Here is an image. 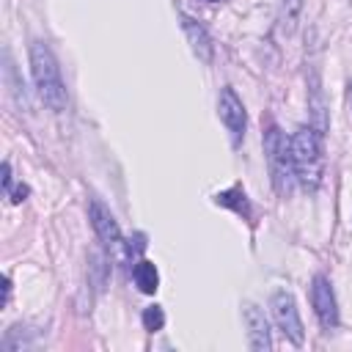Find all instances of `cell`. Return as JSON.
<instances>
[{"mask_svg":"<svg viewBox=\"0 0 352 352\" xmlns=\"http://www.w3.org/2000/svg\"><path fill=\"white\" fill-rule=\"evenodd\" d=\"M30 69H33V80H36L41 102L55 113L63 110L66 107V85L60 77V66L44 41L30 44Z\"/></svg>","mask_w":352,"mask_h":352,"instance_id":"cell-1","label":"cell"},{"mask_svg":"<svg viewBox=\"0 0 352 352\" xmlns=\"http://www.w3.org/2000/svg\"><path fill=\"white\" fill-rule=\"evenodd\" d=\"M292 160H294L297 182L308 192H314L322 184V176H324V157H322L319 135L311 126H300L292 135Z\"/></svg>","mask_w":352,"mask_h":352,"instance_id":"cell-2","label":"cell"},{"mask_svg":"<svg viewBox=\"0 0 352 352\" xmlns=\"http://www.w3.org/2000/svg\"><path fill=\"white\" fill-rule=\"evenodd\" d=\"M264 151H267V165L272 176V187L278 195H292L297 173H294V160H292V140L272 124L264 132Z\"/></svg>","mask_w":352,"mask_h":352,"instance_id":"cell-3","label":"cell"},{"mask_svg":"<svg viewBox=\"0 0 352 352\" xmlns=\"http://www.w3.org/2000/svg\"><path fill=\"white\" fill-rule=\"evenodd\" d=\"M272 314H275V322L278 327L283 330V336L292 341V344H302V322H300V314H297V305H294V297L289 292H275L272 294Z\"/></svg>","mask_w":352,"mask_h":352,"instance_id":"cell-4","label":"cell"},{"mask_svg":"<svg viewBox=\"0 0 352 352\" xmlns=\"http://www.w3.org/2000/svg\"><path fill=\"white\" fill-rule=\"evenodd\" d=\"M311 305H314V314L319 319V324L324 330H333L338 324V308H336V297H333V289H330V280L324 275H316L314 283H311Z\"/></svg>","mask_w":352,"mask_h":352,"instance_id":"cell-5","label":"cell"},{"mask_svg":"<svg viewBox=\"0 0 352 352\" xmlns=\"http://www.w3.org/2000/svg\"><path fill=\"white\" fill-rule=\"evenodd\" d=\"M217 110H220V118H223V124L228 126V132H231V140L234 143H239L242 140V135H245V107H242V102H239V96L234 94V88H223L220 91V102H217Z\"/></svg>","mask_w":352,"mask_h":352,"instance_id":"cell-6","label":"cell"},{"mask_svg":"<svg viewBox=\"0 0 352 352\" xmlns=\"http://www.w3.org/2000/svg\"><path fill=\"white\" fill-rule=\"evenodd\" d=\"M88 214H91V226L94 231L99 234V239L110 248V250H121V231H118V223L113 220V214L102 206V201H91L88 206Z\"/></svg>","mask_w":352,"mask_h":352,"instance_id":"cell-7","label":"cell"},{"mask_svg":"<svg viewBox=\"0 0 352 352\" xmlns=\"http://www.w3.org/2000/svg\"><path fill=\"white\" fill-rule=\"evenodd\" d=\"M245 324H248V346L256 349V352H264L272 346V338H270V324L264 319V314L256 308V305H245Z\"/></svg>","mask_w":352,"mask_h":352,"instance_id":"cell-8","label":"cell"},{"mask_svg":"<svg viewBox=\"0 0 352 352\" xmlns=\"http://www.w3.org/2000/svg\"><path fill=\"white\" fill-rule=\"evenodd\" d=\"M182 28H184V33H187V38H190V44H192V52H195L204 63H209V60H212V38L206 36V30H204L195 19H190L187 14H182Z\"/></svg>","mask_w":352,"mask_h":352,"instance_id":"cell-9","label":"cell"},{"mask_svg":"<svg viewBox=\"0 0 352 352\" xmlns=\"http://www.w3.org/2000/svg\"><path fill=\"white\" fill-rule=\"evenodd\" d=\"M132 278H135V286H138L143 294H154L157 286H160V272H157V267H154L151 261H146V258H140V261L135 264Z\"/></svg>","mask_w":352,"mask_h":352,"instance_id":"cell-10","label":"cell"},{"mask_svg":"<svg viewBox=\"0 0 352 352\" xmlns=\"http://www.w3.org/2000/svg\"><path fill=\"white\" fill-rule=\"evenodd\" d=\"M214 204L228 206V209H234V212L242 214V217H250V206H248V198H245V190H242V187H231V190H226V192H217V195H214Z\"/></svg>","mask_w":352,"mask_h":352,"instance_id":"cell-11","label":"cell"},{"mask_svg":"<svg viewBox=\"0 0 352 352\" xmlns=\"http://www.w3.org/2000/svg\"><path fill=\"white\" fill-rule=\"evenodd\" d=\"M162 324H165V314H162L160 305H148V308H143V327H146L148 333L162 330Z\"/></svg>","mask_w":352,"mask_h":352,"instance_id":"cell-12","label":"cell"},{"mask_svg":"<svg viewBox=\"0 0 352 352\" xmlns=\"http://www.w3.org/2000/svg\"><path fill=\"white\" fill-rule=\"evenodd\" d=\"M28 192H30V190H28L25 184H19L16 190H11V192H8V198H11V204H22V201L28 198Z\"/></svg>","mask_w":352,"mask_h":352,"instance_id":"cell-13","label":"cell"},{"mask_svg":"<svg viewBox=\"0 0 352 352\" xmlns=\"http://www.w3.org/2000/svg\"><path fill=\"white\" fill-rule=\"evenodd\" d=\"M3 190H6V195L11 192V165L8 162H3Z\"/></svg>","mask_w":352,"mask_h":352,"instance_id":"cell-14","label":"cell"},{"mask_svg":"<svg viewBox=\"0 0 352 352\" xmlns=\"http://www.w3.org/2000/svg\"><path fill=\"white\" fill-rule=\"evenodd\" d=\"M349 104H352V88H349Z\"/></svg>","mask_w":352,"mask_h":352,"instance_id":"cell-15","label":"cell"},{"mask_svg":"<svg viewBox=\"0 0 352 352\" xmlns=\"http://www.w3.org/2000/svg\"><path fill=\"white\" fill-rule=\"evenodd\" d=\"M209 3H212V0H209Z\"/></svg>","mask_w":352,"mask_h":352,"instance_id":"cell-16","label":"cell"}]
</instances>
